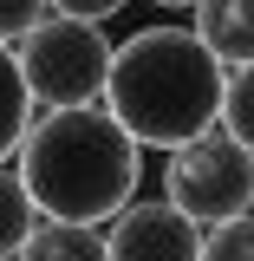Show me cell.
I'll return each mask as SVG.
<instances>
[{
	"instance_id": "cell-1",
	"label": "cell",
	"mask_w": 254,
	"mask_h": 261,
	"mask_svg": "<svg viewBox=\"0 0 254 261\" xmlns=\"http://www.w3.org/2000/svg\"><path fill=\"white\" fill-rule=\"evenodd\" d=\"M228 65L202 46L195 27H137L111 59L104 111L144 144V150H183L195 137L222 130Z\"/></svg>"
},
{
	"instance_id": "cell-2",
	"label": "cell",
	"mask_w": 254,
	"mask_h": 261,
	"mask_svg": "<svg viewBox=\"0 0 254 261\" xmlns=\"http://www.w3.org/2000/svg\"><path fill=\"white\" fill-rule=\"evenodd\" d=\"M13 170H20V183L33 190V202H39L46 222L111 228L130 202H137L144 144H137L104 105L46 111V118H33Z\"/></svg>"
},
{
	"instance_id": "cell-3",
	"label": "cell",
	"mask_w": 254,
	"mask_h": 261,
	"mask_svg": "<svg viewBox=\"0 0 254 261\" xmlns=\"http://www.w3.org/2000/svg\"><path fill=\"white\" fill-rule=\"evenodd\" d=\"M13 53H20L33 105H46V111H85V105H98V98L111 92L118 46H104V27H92V20L46 13Z\"/></svg>"
},
{
	"instance_id": "cell-4",
	"label": "cell",
	"mask_w": 254,
	"mask_h": 261,
	"mask_svg": "<svg viewBox=\"0 0 254 261\" xmlns=\"http://www.w3.org/2000/svg\"><path fill=\"white\" fill-rule=\"evenodd\" d=\"M163 202L183 209L202 235L222 228V222L254 216V150H241L222 130L183 144L176 157L163 163Z\"/></svg>"
},
{
	"instance_id": "cell-5",
	"label": "cell",
	"mask_w": 254,
	"mask_h": 261,
	"mask_svg": "<svg viewBox=\"0 0 254 261\" xmlns=\"http://www.w3.org/2000/svg\"><path fill=\"white\" fill-rule=\"evenodd\" d=\"M104 242H111V261H202L209 235L170 202H130L104 228Z\"/></svg>"
},
{
	"instance_id": "cell-6",
	"label": "cell",
	"mask_w": 254,
	"mask_h": 261,
	"mask_svg": "<svg viewBox=\"0 0 254 261\" xmlns=\"http://www.w3.org/2000/svg\"><path fill=\"white\" fill-rule=\"evenodd\" d=\"M195 33L228 72L254 65V0H202L195 7Z\"/></svg>"
},
{
	"instance_id": "cell-7",
	"label": "cell",
	"mask_w": 254,
	"mask_h": 261,
	"mask_svg": "<svg viewBox=\"0 0 254 261\" xmlns=\"http://www.w3.org/2000/svg\"><path fill=\"white\" fill-rule=\"evenodd\" d=\"M20 261H111V242H104V228H85V222H39Z\"/></svg>"
},
{
	"instance_id": "cell-8",
	"label": "cell",
	"mask_w": 254,
	"mask_h": 261,
	"mask_svg": "<svg viewBox=\"0 0 254 261\" xmlns=\"http://www.w3.org/2000/svg\"><path fill=\"white\" fill-rule=\"evenodd\" d=\"M39 222H46V216H39L33 190L20 183V170L0 163V261H20V248L39 235Z\"/></svg>"
},
{
	"instance_id": "cell-9",
	"label": "cell",
	"mask_w": 254,
	"mask_h": 261,
	"mask_svg": "<svg viewBox=\"0 0 254 261\" xmlns=\"http://www.w3.org/2000/svg\"><path fill=\"white\" fill-rule=\"evenodd\" d=\"M33 130V92H26V72H20V53L0 46V157H13Z\"/></svg>"
},
{
	"instance_id": "cell-10",
	"label": "cell",
	"mask_w": 254,
	"mask_h": 261,
	"mask_svg": "<svg viewBox=\"0 0 254 261\" xmlns=\"http://www.w3.org/2000/svg\"><path fill=\"white\" fill-rule=\"evenodd\" d=\"M222 137H235L241 150H254V65L228 72V98H222Z\"/></svg>"
},
{
	"instance_id": "cell-11",
	"label": "cell",
	"mask_w": 254,
	"mask_h": 261,
	"mask_svg": "<svg viewBox=\"0 0 254 261\" xmlns=\"http://www.w3.org/2000/svg\"><path fill=\"white\" fill-rule=\"evenodd\" d=\"M202 261H254V216L209 228V242H202Z\"/></svg>"
},
{
	"instance_id": "cell-12",
	"label": "cell",
	"mask_w": 254,
	"mask_h": 261,
	"mask_svg": "<svg viewBox=\"0 0 254 261\" xmlns=\"http://www.w3.org/2000/svg\"><path fill=\"white\" fill-rule=\"evenodd\" d=\"M46 13H52V0H0V46H20Z\"/></svg>"
},
{
	"instance_id": "cell-13",
	"label": "cell",
	"mask_w": 254,
	"mask_h": 261,
	"mask_svg": "<svg viewBox=\"0 0 254 261\" xmlns=\"http://www.w3.org/2000/svg\"><path fill=\"white\" fill-rule=\"evenodd\" d=\"M52 13H65V20H92V27H104L111 13H124V0H52Z\"/></svg>"
},
{
	"instance_id": "cell-14",
	"label": "cell",
	"mask_w": 254,
	"mask_h": 261,
	"mask_svg": "<svg viewBox=\"0 0 254 261\" xmlns=\"http://www.w3.org/2000/svg\"><path fill=\"white\" fill-rule=\"evenodd\" d=\"M150 7H189V13H195V7H202V0H150Z\"/></svg>"
}]
</instances>
